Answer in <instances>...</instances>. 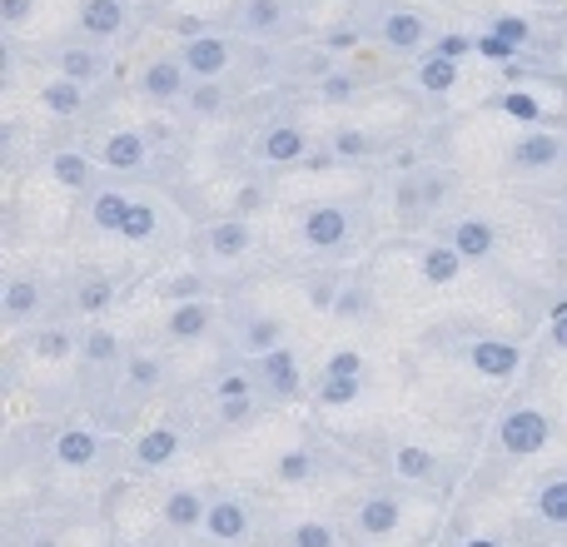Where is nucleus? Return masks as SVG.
<instances>
[{"instance_id":"c03bdc74","label":"nucleus","mask_w":567,"mask_h":547,"mask_svg":"<svg viewBox=\"0 0 567 547\" xmlns=\"http://www.w3.org/2000/svg\"><path fill=\"white\" fill-rule=\"evenodd\" d=\"M333 313H339V319H359V313H369V293H363V289H339Z\"/></svg>"},{"instance_id":"72a5a7b5","label":"nucleus","mask_w":567,"mask_h":547,"mask_svg":"<svg viewBox=\"0 0 567 547\" xmlns=\"http://www.w3.org/2000/svg\"><path fill=\"white\" fill-rule=\"evenodd\" d=\"M80 353H85L90 363H110V359H115V353H120V339H115V333H110V329H95L85 343H80Z\"/></svg>"},{"instance_id":"f03ea898","label":"nucleus","mask_w":567,"mask_h":547,"mask_svg":"<svg viewBox=\"0 0 567 547\" xmlns=\"http://www.w3.org/2000/svg\"><path fill=\"white\" fill-rule=\"evenodd\" d=\"M185 70L189 75L199 80V85H205V80H219L229 70V40H219V35H195L185 45Z\"/></svg>"},{"instance_id":"3c124183","label":"nucleus","mask_w":567,"mask_h":547,"mask_svg":"<svg viewBox=\"0 0 567 547\" xmlns=\"http://www.w3.org/2000/svg\"><path fill=\"white\" fill-rule=\"evenodd\" d=\"M468 50H473V40H463V35H443V40H439V55H443V60H463Z\"/></svg>"},{"instance_id":"a18cd8bd","label":"nucleus","mask_w":567,"mask_h":547,"mask_svg":"<svg viewBox=\"0 0 567 547\" xmlns=\"http://www.w3.org/2000/svg\"><path fill=\"white\" fill-rule=\"evenodd\" d=\"M155 379H159V363L155 359H130V383H135V389H150Z\"/></svg>"},{"instance_id":"e433bc0d","label":"nucleus","mask_w":567,"mask_h":547,"mask_svg":"<svg viewBox=\"0 0 567 547\" xmlns=\"http://www.w3.org/2000/svg\"><path fill=\"white\" fill-rule=\"evenodd\" d=\"M155 225H159L155 209H150V205H135V209H130V219H125V229H120V235H125V239H150V235H155Z\"/></svg>"},{"instance_id":"b1692460","label":"nucleus","mask_w":567,"mask_h":547,"mask_svg":"<svg viewBox=\"0 0 567 547\" xmlns=\"http://www.w3.org/2000/svg\"><path fill=\"white\" fill-rule=\"evenodd\" d=\"M419 85L433 90V95H449V90L458 85V60H443L439 50H433V55L419 65Z\"/></svg>"},{"instance_id":"603ef678","label":"nucleus","mask_w":567,"mask_h":547,"mask_svg":"<svg viewBox=\"0 0 567 547\" xmlns=\"http://www.w3.org/2000/svg\"><path fill=\"white\" fill-rule=\"evenodd\" d=\"M249 413H255V403H249V399H225V409H219V419H225V423H245Z\"/></svg>"},{"instance_id":"c9c22d12","label":"nucleus","mask_w":567,"mask_h":547,"mask_svg":"<svg viewBox=\"0 0 567 547\" xmlns=\"http://www.w3.org/2000/svg\"><path fill=\"white\" fill-rule=\"evenodd\" d=\"M75 299H80V309L95 313V309H105V303L115 299V283H110V279H85V283H80Z\"/></svg>"},{"instance_id":"37998d69","label":"nucleus","mask_w":567,"mask_h":547,"mask_svg":"<svg viewBox=\"0 0 567 547\" xmlns=\"http://www.w3.org/2000/svg\"><path fill=\"white\" fill-rule=\"evenodd\" d=\"M329 379H363V359L353 349H339L329 359Z\"/></svg>"},{"instance_id":"2eb2a0df","label":"nucleus","mask_w":567,"mask_h":547,"mask_svg":"<svg viewBox=\"0 0 567 547\" xmlns=\"http://www.w3.org/2000/svg\"><path fill=\"white\" fill-rule=\"evenodd\" d=\"M403 518L399 498H389V493H379V498H369L359 508V533H369V538H383V533H393Z\"/></svg>"},{"instance_id":"ea45409f","label":"nucleus","mask_w":567,"mask_h":547,"mask_svg":"<svg viewBox=\"0 0 567 547\" xmlns=\"http://www.w3.org/2000/svg\"><path fill=\"white\" fill-rule=\"evenodd\" d=\"M309 473H313V458H309V453L293 448V453H284V458H279V483H303Z\"/></svg>"},{"instance_id":"13d9d810","label":"nucleus","mask_w":567,"mask_h":547,"mask_svg":"<svg viewBox=\"0 0 567 547\" xmlns=\"http://www.w3.org/2000/svg\"><path fill=\"white\" fill-rule=\"evenodd\" d=\"M463 547H498L493 538H473V543H463Z\"/></svg>"},{"instance_id":"473e14b6","label":"nucleus","mask_w":567,"mask_h":547,"mask_svg":"<svg viewBox=\"0 0 567 547\" xmlns=\"http://www.w3.org/2000/svg\"><path fill=\"white\" fill-rule=\"evenodd\" d=\"M488 35H498V40H508L513 50H523V45L533 40V25H528L523 16H498V20L488 25Z\"/></svg>"},{"instance_id":"6e6d98bb","label":"nucleus","mask_w":567,"mask_h":547,"mask_svg":"<svg viewBox=\"0 0 567 547\" xmlns=\"http://www.w3.org/2000/svg\"><path fill=\"white\" fill-rule=\"evenodd\" d=\"M169 293H175L179 303H185V299H199V279H195V274H185V279L169 283Z\"/></svg>"},{"instance_id":"f704fd0d","label":"nucleus","mask_w":567,"mask_h":547,"mask_svg":"<svg viewBox=\"0 0 567 547\" xmlns=\"http://www.w3.org/2000/svg\"><path fill=\"white\" fill-rule=\"evenodd\" d=\"M369 135H363V130H339V135H333V159H363L369 155Z\"/></svg>"},{"instance_id":"a211bd4d","label":"nucleus","mask_w":567,"mask_h":547,"mask_svg":"<svg viewBox=\"0 0 567 547\" xmlns=\"http://www.w3.org/2000/svg\"><path fill=\"white\" fill-rule=\"evenodd\" d=\"M95 453H100V443H95V433L90 429H65L55 438V458L65 463V468H90Z\"/></svg>"},{"instance_id":"f3484780","label":"nucleus","mask_w":567,"mask_h":547,"mask_svg":"<svg viewBox=\"0 0 567 547\" xmlns=\"http://www.w3.org/2000/svg\"><path fill=\"white\" fill-rule=\"evenodd\" d=\"M279 25H284V0H245V10H239L245 35H279Z\"/></svg>"},{"instance_id":"5fc2aeb1","label":"nucleus","mask_w":567,"mask_h":547,"mask_svg":"<svg viewBox=\"0 0 567 547\" xmlns=\"http://www.w3.org/2000/svg\"><path fill=\"white\" fill-rule=\"evenodd\" d=\"M255 209H265V189H259V185H245V189H239V219L255 215Z\"/></svg>"},{"instance_id":"79ce46f5","label":"nucleus","mask_w":567,"mask_h":547,"mask_svg":"<svg viewBox=\"0 0 567 547\" xmlns=\"http://www.w3.org/2000/svg\"><path fill=\"white\" fill-rule=\"evenodd\" d=\"M289 543L293 547H333V528H323V523H299Z\"/></svg>"},{"instance_id":"cd10ccee","label":"nucleus","mask_w":567,"mask_h":547,"mask_svg":"<svg viewBox=\"0 0 567 547\" xmlns=\"http://www.w3.org/2000/svg\"><path fill=\"white\" fill-rule=\"evenodd\" d=\"M279 319H249L245 323V349L249 353H275L279 349Z\"/></svg>"},{"instance_id":"4468645a","label":"nucleus","mask_w":567,"mask_h":547,"mask_svg":"<svg viewBox=\"0 0 567 547\" xmlns=\"http://www.w3.org/2000/svg\"><path fill=\"white\" fill-rule=\"evenodd\" d=\"M179 453V433L169 429V423H159V429H150L145 438L135 443V463L140 468H159V463H169Z\"/></svg>"},{"instance_id":"393cba45","label":"nucleus","mask_w":567,"mask_h":547,"mask_svg":"<svg viewBox=\"0 0 567 547\" xmlns=\"http://www.w3.org/2000/svg\"><path fill=\"white\" fill-rule=\"evenodd\" d=\"M265 379H269V389L275 393H293L299 389V359H293L289 349L265 353Z\"/></svg>"},{"instance_id":"ddd939ff","label":"nucleus","mask_w":567,"mask_h":547,"mask_svg":"<svg viewBox=\"0 0 567 547\" xmlns=\"http://www.w3.org/2000/svg\"><path fill=\"white\" fill-rule=\"evenodd\" d=\"M209 329V303L205 299H185V303H175L169 309V323H165V333L169 339H199V333Z\"/></svg>"},{"instance_id":"dca6fc26","label":"nucleus","mask_w":567,"mask_h":547,"mask_svg":"<svg viewBox=\"0 0 567 547\" xmlns=\"http://www.w3.org/2000/svg\"><path fill=\"white\" fill-rule=\"evenodd\" d=\"M209 518V503L199 498V493H189V488H179V493H169L165 498V523L169 528H199V523Z\"/></svg>"},{"instance_id":"c756f323","label":"nucleus","mask_w":567,"mask_h":547,"mask_svg":"<svg viewBox=\"0 0 567 547\" xmlns=\"http://www.w3.org/2000/svg\"><path fill=\"white\" fill-rule=\"evenodd\" d=\"M359 379H323L319 383V403L323 409H349V403H359Z\"/></svg>"},{"instance_id":"4c0bfd02","label":"nucleus","mask_w":567,"mask_h":547,"mask_svg":"<svg viewBox=\"0 0 567 547\" xmlns=\"http://www.w3.org/2000/svg\"><path fill=\"white\" fill-rule=\"evenodd\" d=\"M219 105H225V90H219L215 80H205V85L189 90V110H195V115H215Z\"/></svg>"},{"instance_id":"6ab92c4d","label":"nucleus","mask_w":567,"mask_h":547,"mask_svg":"<svg viewBox=\"0 0 567 547\" xmlns=\"http://www.w3.org/2000/svg\"><path fill=\"white\" fill-rule=\"evenodd\" d=\"M423 35H429V25H423V16H413V10H393V16L383 20V40H389L393 50L423 45Z\"/></svg>"},{"instance_id":"39448f33","label":"nucleus","mask_w":567,"mask_h":547,"mask_svg":"<svg viewBox=\"0 0 567 547\" xmlns=\"http://www.w3.org/2000/svg\"><path fill=\"white\" fill-rule=\"evenodd\" d=\"M185 60H150L145 65V75H140V85H145V95L150 100H159V105H165V100H175L179 90H185Z\"/></svg>"},{"instance_id":"9b49d317","label":"nucleus","mask_w":567,"mask_h":547,"mask_svg":"<svg viewBox=\"0 0 567 547\" xmlns=\"http://www.w3.org/2000/svg\"><path fill=\"white\" fill-rule=\"evenodd\" d=\"M130 209H135V199H125L120 189H100V195L90 199V225L120 235V229H125V219H130Z\"/></svg>"},{"instance_id":"8fccbe9b","label":"nucleus","mask_w":567,"mask_h":547,"mask_svg":"<svg viewBox=\"0 0 567 547\" xmlns=\"http://www.w3.org/2000/svg\"><path fill=\"white\" fill-rule=\"evenodd\" d=\"M219 399H249V379H245V373H225V379H219Z\"/></svg>"},{"instance_id":"49530a36","label":"nucleus","mask_w":567,"mask_h":547,"mask_svg":"<svg viewBox=\"0 0 567 547\" xmlns=\"http://www.w3.org/2000/svg\"><path fill=\"white\" fill-rule=\"evenodd\" d=\"M473 50H483V55H493V60H513L518 50L508 45V40H498V35H478L473 40Z\"/></svg>"},{"instance_id":"bb28decb","label":"nucleus","mask_w":567,"mask_h":547,"mask_svg":"<svg viewBox=\"0 0 567 547\" xmlns=\"http://www.w3.org/2000/svg\"><path fill=\"white\" fill-rule=\"evenodd\" d=\"M50 175H55V185L80 189V185H90V159L80 155V149H60V155L50 159Z\"/></svg>"},{"instance_id":"de8ad7c7","label":"nucleus","mask_w":567,"mask_h":547,"mask_svg":"<svg viewBox=\"0 0 567 547\" xmlns=\"http://www.w3.org/2000/svg\"><path fill=\"white\" fill-rule=\"evenodd\" d=\"M309 299H313V309H333V303H339V289H333V279H313Z\"/></svg>"},{"instance_id":"a878e982","label":"nucleus","mask_w":567,"mask_h":547,"mask_svg":"<svg viewBox=\"0 0 567 547\" xmlns=\"http://www.w3.org/2000/svg\"><path fill=\"white\" fill-rule=\"evenodd\" d=\"M393 468H399V478L423 483V478H433V468H439V458H433L429 448H419V443H403V448L393 453Z\"/></svg>"},{"instance_id":"4be33fe9","label":"nucleus","mask_w":567,"mask_h":547,"mask_svg":"<svg viewBox=\"0 0 567 547\" xmlns=\"http://www.w3.org/2000/svg\"><path fill=\"white\" fill-rule=\"evenodd\" d=\"M209 249L219 259H235L249 249V225L245 219H225V225H209Z\"/></svg>"},{"instance_id":"9d476101","label":"nucleus","mask_w":567,"mask_h":547,"mask_svg":"<svg viewBox=\"0 0 567 547\" xmlns=\"http://www.w3.org/2000/svg\"><path fill=\"white\" fill-rule=\"evenodd\" d=\"M493 245H498V235H493L488 219H458V229H453V249H458L463 259H488Z\"/></svg>"},{"instance_id":"7ed1b4c3","label":"nucleus","mask_w":567,"mask_h":547,"mask_svg":"<svg viewBox=\"0 0 567 547\" xmlns=\"http://www.w3.org/2000/svg\"><path fill=\"white\" fill-rule=\"evenodd\" d=\"M303 239H309L313 249H339L343 239H349V215H343L339 205H319L303 215Z\"/></svg>"},{"instance_id":"6e6552de","label":"nucleus","mask_w":567,"mask_h":547,"mask_svg":"<svg viewBox=\"0 0 567 547\" xmlns=\"http://www.w3.org/2000/svg\"><path fill=\"white\" fill-rule=\"evenodd\" d=\"M259 155H265L269 165H299V159L309 155V140H303L299 125H275L265 135V145H259Z\"/></svg>"},{"instance_id":"7c9ffc66","label":"nucleus","mask_w":567,"mask_h":547,"mask_svg":"<svg viewBox=\"0 0 567 547\" xmlns=\"http://www.w3.org/2000/svg\"><path fill=\"white\" fill-rule=\"evenodd\" d=\"M538 513L548 523H558V528H567V478H553L548 488L538 493Z\"/></svg>"},{"instance_id":"1a4fd4ad","label":"nucleus","mask_w":567,"mask_h":547,"mask_svg":"<svg viewBox=\"0 0 567 547\" xmlns=\"http://www.w3.org/2000/svg\"><path fill=\"white\" fill-rule=\"evenodd\" d=\"M120 25H125V0H80V30L95 40L120 35Z\"/></svg>"},{"instance_id":"864d4df0","label":"nucleus","mask_w":567,"mask_h":547,"mask_svg":"<svg viewBox=\"0 0 567 547\" xmlns=\"http://www.w3.org/2000/svg\"><path fill=\"white\" fill-rule=\"evenodd\" d=\"M419 189H423V209H433V205H443V195H449V179H419Z\"/></svg>"},{"instance_id":"0eeeda50","label":"nucleus","mask_w":567,"mask_h":547,"mask_svg":"<svg viewBox=\"0 0 567 547\" xmlns=\"http://www.w3.org/2000/svg\"><path fill=\"white\" fill-rule=\"evenodd\" d=\"M563 159V140L558 135H543V130H533V135H523L518 145H513V165L518 169H548Z\"/></svg>"},{"instance_id":"4d7b16f0","label":"nucleus","mask_w":567,"mask_h":547,"mask_svg":"<svg viewBox=\"0 0 567 547\" xmlns=\"http://www.w3.org/2000/svg\"><path fill=\"white\" fill-rule=\"evenodd\" d=\"M553 343H558V349H567V303H558V309H553Z\"/></svg>"},{"instance_id":"58836bf2","label":"nucleus","mask_w":567,"mask_h":547,"mask_svg":"<svg viewBox=\"0 0 567 547\" xmlns=\"http://www.w3.org/2000/svg\"><path fill=\"white\" fill-rule=\"evenodd\" d=\"M30 343H35L40 359H65V353H70V333L65 329H45V333H35Z\"/></svg>"},{"instance_id":"423d86ee","label":"nucleus","mask_w":567,"mask_h":547,"mask_svg":"<svg viewBox=\"0 0 567 547\" xmlns=\"http://www.w3.org/2000/svg\"><path fill=\"white\" fill-rule=\"evenodd\" d=\"M205 528H209V538H219V543H239V538L249 533V513H245V503H239V498H219V503H209Z\"/></svg>"},{"instance_id":"a19ab883","label":"nucleus","mask_w":567,"mask_h":547,"mask_svg":"<svg viewBox=\"0 0 567 547\" xmlns=\"http://www.w3.org/2000/svg\"><path fill=\"white\" fill-rule=\"evenodd\" d=\"M353 90H359V80H353V75H323V80H319V100H329V105L349 100Z\"/></svg>"},{"instance_id":"5701e85b","label":"nucleus","mask_w":567,"mask_h":547,"mask_svg":"<svg viewBox=\"0 0 567 547\" xmlns=\"http://www.w3.org/2000/svg\"><path fill=\"white\" fill-rule=\"evenodd\" d=\"M40 105H45L50 115H80L85 95H80L75 80H50V85H40Z\"/></svg>"},{"instance_id":"aec40b11","label":"nucleus","mask_w":567,"mask_h":547,"mask_svg":"<svg viewBox=\"0 0 567 547\" xmlns=\"http://www.w3.org/2000/svg\"><path fill=\"white\" fill-rule=\"evenodd\" d=\"M105 70V60L95 55V50H85V45H70V50H60V80H75V85H90V80Z\"/></svg>"},{"instance_id":"2f4dec72","label":"nucleus","mask_w":567,"mask_h":547,"mask_svg":"<svg viewBox=\"0 0 567 547\" xmlns=\"http://www.w3.org/2000/svg\"><path fill=\"white\" fill-rule=\"evenodd\" d=\"M498 105H503V115L523 120V125H538V120H543V105L528 95V90H508V95H503Z\"/></svg>"},{"instance_id":"f257e3e1","label":"nucleus","mask_w":567,"mask_h":547,"mask_svg":"<svg viewBox=\"0 0 567 547\" xmlns=\"http://www.w3.org/2000/svg\"><path fill=\"white\" fill-rule=\"evenodd\" d=\"M548 433H553V423L543 419L538 409H513L508 419H503V448L518 453V458H528V453H543Z\"/></svg>"},{"instance_id":"f8f14e48","label":"nucleus","mask_w":567,"mask_h":547,"mask_svg":"<svg viewBox=\"0 0 567 547\" xmlns=\"http://www.w3.org/2000/svg\"><path fill=\"white\" fill-rule=\"evenodd\" d=\"M100 159H105L110 169H140L145 165V140H140L135 130H115V135L100 145Z\"/></svg>"},{"instance_id":"c85d7f7f","label":"nucleus","mask_w":567,"mask_h":547,"mask_svg":"<svg viewBox=\"0 0 567 547\" xmlns=\"http://www.w3.org/2000/svg\"><path fill=\"white\" fill-rule=\"evenodd\" d=\"M35 303H40V283L35 279H10V289H6V313L10 319H25Z\"/></svg>"},{"instance_id":"412c9836","label":"nucleus","mask_w":567,"mask_h":547,"mask_svg":"<svg viewBox=\"0 0 567 547\" xmlns=\"http://www.w3.org/2000/svg\"><path fill=\"white\" fill-rule=\"evenodd\" d=\"M458 269H463V255L453 245L423 249V279H429V283H453V279H458Z\"/></svg>"},{"instance_id":"20e7f679","label":"nucleus","mask_w":567,"mask_h":547,"mask_svg":"<svg viewBox=\"0 0 567 547\" xmlns=\"http://www.w3.org/2000/svg\"><path fill=\"white\" fill-rule=\"evenodd\" d=\"M468 359H473V369L488 373V379H513V373H518V363H523V353H518V343L478 339V343L468 349Z\"/></svg>"},{"instance_id":"09e8293b","label":"nucleus","mask_w":567,"mask_h":547,"mask_svg":"<svg viewBox=\"0 0 567 547\" xmlns=\"http://www.w3.org/2000/svg\"><path fill=\"white\" fill-rule=\"evenodd\" d=\"M30 6H35V0H0V25H20V20L30 16Z\"/></svg>"}]
</instances>
